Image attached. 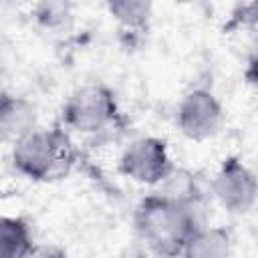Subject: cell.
I'll use <instances>...</instances> for the list:
<instances>
[{
  "mask_svg": "<svg viewBox=\"0 0 258 258\" xmlns=\"http://www.w3.org/2000/svg\"><path fill=\"white\" fill-rule=\"evenodd\" d=\"M133 226L139 240L159 258L181 256L194 232L202 228L194 210L163 191L145 196L137 204Z\"/></svg>",
  "mask_w": 258,
  "mask_h": 258,
  "instance_id": "1",
  "label": "cell"
},
{
  "mask_svg": "<svg viewBox=\"0 0 258 258\" xmlns=\"http://www.w3.org/2000/svg\"><path fill=\"white\" fill-rule=\"evenodd\" d=\"M77 161V147L71 135L54 127H36L12 147V165L32 181H54L71 173Z\"/></svg>",
  "mask_w": 258,
  "mask_h": 258,
  "instance_id": "2",
  "label": "cell"
},
{
  "mask_svg": "<svg viewBox=\"0 0 258 258\" xmlns=\"http://www.w3.org/2000/svg\"><path fill=\"white\" fill-rule=\"evenodd\" d=\"M119 121L117 97L105 83H87L75 89L62 105V123L77 133L97 135L117 127Z\"/></svg>",
  "mask_w": 258,
  "mask_h": 258,
  "instance_id": "3",
  "label": "cell"
},
{
  "mask_svg": "<svg viewBox=\"0 0 258 258\" xmlns=\"http://www.w3.org/2000/svg\"><path fill=\"white\" fill-rule=\"evenodd\" d=\"M119 171L137 183L157 185L167 181L175 167L163 139L139 137L123 149L119 157Z\"/></svg>",
  "mask_w": 258,
  "mask_h": 258,
  "instance_id": "4",
  "label": "cell"
},
{
  "mask_svg": "<svg viewBox=\"0 0 258 258\" xmlns=\"http://www.w3.org/2000/svg\"><path fill=\"white\" fill-rule=\"evenodd\" d=\"M212 194L226 212L246 214L258 202V177L240 157L230 155L212 179Z\"/></svg>",
  "mask_w": 258,
  "mask_h": 258,
  "instance_id": "5",
  "label": "cell"
},
{
  "mask_svg": "<svg viewBox=\"0 0 258 258\" xmlns=\"http://www.w3.org/2000/svg\"><path fill=\"white\" fill-rule=\"evenodd\" d=\"M222 105L208 89H194L185 93L175 111L177 129L191 141H206L214 137L222 125Z\"/></svg>",
  "mask_w": 258,
  "mask_h": 258,
  "instance_id": "6",
  "label": "cell"
},
{
  "mask_svg": "<svg viewBox=\"0 0 258 258\" xmlns=\"http://www.w3.org/2000/svg\"><path fill=\"white\" fill-rule=\"evenodd\" d=\"M36 129V109L24 97L4 93L0 101V131L4 139L14 143Z\"/></svg>",
  "mask_w": 258,
  "mask_h": 258,
  "instance_id": "7",
  "label": "cell"
},
{
  "mask_svg": "<svg viewBox=\"0 0 258 258\" xmlns=\"http://www.w3.org/2000/svg\"><path fill=\"white\" fill-rule=\"evenodd\" d=\"M230 232L222 226H202L183 248V258H230Z\"/></svg>",
  "mask_w": 258,
  "mask_h": 258,
  "instance_id": "8",
  "label": "cell"
},
{
  "mask_svg": "<svg viewBox=\"0 0 258 258\" xmlns=\"http://www.w3.org/2000/svg\"><path fill=\"white\" fill-rule=\"evenodd\" d=\"M30 226L20 216H2L0 220V258H26L32 250Z\"/></svg>",
  "mask_w": 258,
  "mask_h": 258,
  "instance_id": "9",
  "label": "cell"
},
{
  "mask_svg": "<svg viewBox=\"0 0 258 258\" xmlns=\"http://www.w3.org/2000/svg\"><path fill=\"white\" fill-rule=\"evenodd\" d=\"M109 12L111 16L127 30H137L143 32L147 30L149 18H151V4L141 2V0H117L109 2Z\"/></svg>",
  "mask_w": 258,
  "mask_h": 258,
  "instance_id": "10",
  "label": "cell"
},
{
  "mask_svg": "<svg viewBox=\"0 0 258 258\" xmlns=\"http://www.w3.org/2000/svg\"><path fill=\"white\" fill-rule=\"evenodd\" d=\"M226 28H248L258 34V2H244L234 6Z\"/></svg>",
  "mask_w": 258,
  "mask_h": 258,
  "instance_id": "11",
  "label": "cell"
},
{
  "mask_svg": "<svg viewBox=\"0 0 258 258\" xmlns=\"http://www.w3.org/2000/svg\"><path fill=\"white\" fill-rule=\"evenodd\" d=\"M244 79L248 85L258 87V36L252 42L250 50H248V58H246V69H244Z\"/></svg>",
  "mask_w": 258,
  "mask_h": 258,
  "instance_id": "12",
  "label": "cell"
},
{
  "mask_svg": "<svg viewBox=\"0 0 258 258\" xmlns=\"http://www.w3.org/2000/svg\"><path fill=\"white\" fill-rule=\"evenodd\" d=\"M26 258H67V252L54 244H34Z\"/></svg>",
  "mask_w": 258,
  "mask_h": 258,
  "instance_id": "13",
  "label": "cell"
}]
</instances>
